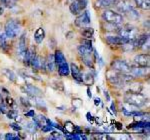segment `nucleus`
<instances>
[{
  "label": "nucleus",
  "instance_id": "obj_1",
  "mask_svg": "<svg viewBox=\"0 0 150 140\" xmlns=\"http://www.w3.org/2000/svg\"><path fill=\"white\" fill-rule=\"evenodd\" d=\"M124 102L139 108L146 104V97L140 92H129L128 91L124 95Z\"/></svg>",
  "mask_w": 150,
  "mask_h": 140
},
{
  "label": "nucleus",
  "instance_id": "obj_2",
  "mask_svg": "<svg viewBox=\"0 0 150 140\" xmlns=\"http://www.w3.org/2000/svg\"><path fill=\"white\" fill-rule=\"evenodd\" d=\"M106 79L111 85L116 87L121 88L123 86H126L124 82V73H120L113 69H108L106 71Z\"/></svg>",
  "mask_w": 150,
  "mask_h": 140
},
{
  "label": "nucleus",
  "instance_id": "obj_3",
  "mask_svg": "<svg viewBox=\"0 0 150 140\" xmlns=\"http://www.w3.org/2000/svg\"><path fill=\"white\" fill-rule=\"evenodd\" d=\"M20 23H19L18 20H15V19H9L5 23V26H4V33H5L6 37L8 38L17 37L19 33H20Z\"/></svg>",
  "mask_w": 150,
  "mask_h": 140
},
{
  "label": "nucleus",
  "instance_id": "obj_4",
  "mask_svg": "<svg viewBox=\"0 0 150 140\" xmlns=\"http://www.w3.org/2000/svg\"><path fill=\"white\" fill-rule=\"evenodd\" d=\"M102 19H103V21L116 24V25L122 24L123 20H124L122 14L118 13V12H116L114 10H111V9H106V10L103 11Z\"/></svg>",
  "mask_w": 150,
  "mask_h": 140
},
{
  "label": "nucleus",
  "instance_id": "obj_5",
  "mask_svg": "<svg viewBox=\"0 0 150 140\" xmlns=\"http://www.w3.org/2000/svg\"><path fill=\"white\" fill-rule=\"evenodd\" d=\"M117 31H118V35L122 36V37L126 38L128 40H133L138 35V29L136 27H134V26L129 25V24L125 25L122 28H119Z\"/></svg>",
  "mask_w": 150,
  "mask_h": 140
},
{
  "label": "nucleus",
  "instance_id": "obj_6",
  "mask_svg": "<svg viewBox=\"0 0 150 140\" xmlns=\"http://www.w3.org/2000/svg\"><path fill=\"white\" fill-rule=\"evenodd\" d=\"M111 69L115 70L117 72H120V73H130L131 66L125 60L115 59L111 62Z\"/></svg>",
  "mask_w": 150,
  "mask_h": 140
},
{
  "label": "nucleus",
  "instance_id": "obj_7",
  "mask_svg": "<svg viewBox=\"0 0 150 140\" xmlns=\"http://www.w3.org/2000/svg\"><path fill=\"white\" fill-rule=\"evenodd\" d=\"M88 5V0H74L69 5V10L73 15H78L86 9Z\"/></svg>",
  "mask_w": 150,
  "mask_h": 140
},
{
  "label": "nucleus",
  "instance_id": "obj_8",
  "mask_svg": "<svg viewBox=\"0 0 150 140\" xmlns=\"http://www.w3.org/2000/svg\"><path fill=\"white\" fill-rule=\"evenodd\" d=\"M91 22V17L89 14L88 10L82 11L80 14L77 15L76 19H75L74 23L77 27H84V26H88Z\"/></svg>",
  "mask_w": 150,
  "mask_h": 140
},
{
  "label": "nucleus",
  "instance_id": "obj_9",
  "mask_svg": "<svg viewBox=\"0 0 150 140\" xmlns=\"http://www.w3.org/2000/svg\"><path fill=\"white\" fill-rule=\"evenodd\" d=\"M21 90L23 91L24 93H26L29 97L33 98V97H42L43 96V92L41 89H39L36 86L32 85V84H26L21 87Z\"/></svg>",
  "mask_w": 150,
  "mask_h": 140
},
{
  "label": "nucleus",
  "instance_id": "obj_10",
  "mask_svg": "<svg viewBox=\"0 0 150 140\" xmlns=\"http://www.w3.org/2000/svg\"><path fill=\"white\" fill-rule=\"evenodd\" d=\"M149 62H150V56H149L148 53H145V54H138L134 57V59H133L134 66L143 67V68H149Z\"/></svg>",
  "mask_w": 150,
  "mask_h": 140
},
{
  "label": "nucleus",
  "instance_id": "obj_11",
  "mask_svg": "<svg viewBox=\"0 0 150 140\" xmlns=\"http://www.w3.org/2000/svg\"><path fill=\"white\" fill-rule=\"evenodd\" d=\"M115 5L117 6V9L119 10V12L126 14V15L132 10V9L135 8L130 0H118Z\"/></svg>",
  "mask_w": 150,
  "mask_h": 140
},
{
  "label": "nucleus",
  "instance_id": "obj_12",
  "mask_svg": "<svg viewBox=\"0 0 150 140\" xmlns=\"http://www.w3.org/2000/svg\"><path fill=\"white\" fill-rule=\"evenodd\" d=\"M30 66H32L33 71H39V70L46 71L45 70V59L42 58L40 55H35V57L31 61Z\"/></svg>",
  "mask_w": 150,
  "mask_h": 140
},
{
  "label": "nucleus",
  "instance_id": "obj_13",
  "mask_svg": "<svg viewBox=\"0 0 150 140\" xmlns=\"http://www.w3.org/2000/svg\"><path fill=\"white\" fill-rule=\"evenodd\" d=\"M105 40L109 45H123V44H125V43H127L128 41H130V40H128V39H126V38L122 37V36H119V35H117V36H112V35L106 36Z\"/></svg>",
  "mask_w": 150,
  "mask_h": 140
},
{
  "label": "nucleus",
  "instance_id": "obj_14",
  "mask_svg": "<svg viewBox=\"0 0 150 140\" xmlns=\"http://www.w3.org/2000/svg\"><path fill=\"white\" fill-rule=\"evenodd\" d=\"M147 41H149V34L145 33V34L137 35L136 37L133 39V44H134L135 49H140L146 44Z\"/></svg>",
  "mask_w": 150,
  "mask_h": 140
},
{
  "label": "nucleus",
  "instance_id": "obj_15",
  "mask_svg": "<svg viewBox=\"0 0 150 140\" xmlns=\"http://www.w3.org/2000/svg\"><path fill=\"white\" fill-rule=\"evenodd\" d=\"M70 67V73H71L72 77L75 81H77L78 83H81L82 82V77H83V73L81 72V70L79 69V67L77 66L76 64L71 63L69 65Z\"/></svg>",
  "mask_w": 150,
  "mask_h": 140
},
{
  "label": "nucleus",
  "instance_id": "obj_16",
  "mask_svg": "<svg viewBox=\"0 0 150 140\" xmlns=\"http://www.w3.org/2000/svg\"><path fill=\"white\" fill-rule=\"evenodd\" d=\"M118 0H96L95 7L98 9H106L111 6H114Z\"/></svg>",
  "mask_w": 150,
  "mask_h": 140
},
{
  "label": "nucleus",
  "instance_id": "obj_17",
  "mask_svg": "<svg viewBox=\"0 0 150 140\" xmlns=\"http://www.w3.org/2000/svg\"><path fill=\"white\" fill-rule=\"evenodd\" d=\"M55 68H56V63H55L54 54H49L45 59V70L48 72H53Z\"/></svg>",
  "mask_w": 150,
  "mask_h": 140
},
{
  "label": "nucleus",
  "instance_id": "obj_18",
  "mask_svg": "<svg viewBox=\"0 0 150 140\" xmlns=\"http://www.w3.org/2000/svg\"><path fill=\"white\" fill-rule=\"evenodd\" d=\"M57 67H58V73H59L60 76H68L70 74V67L66 60L60 62L59 64H57Z\"/></svg>",
  "mask_w": 150,
  "mask_h": 140
},
{
  "label": "nucleus",
  "instance_id": "obj_19",
  "mask_svg": "<svg viewBox=\"0 0 150 140\" xmlns=\"http://www.w3.org/2000/svg\"><path fill=\"white\" fill-rule=\"evenodd\" d=\"M25 33H23L22 35L20 36V39H19L18 42V46H17V52L20 56L23 57V55L25 54L26 50H27V47H26V37H25Z\"/></svg>",
  "mask_w": 150,
  "mask_h": 140
},
{
  "label": "nucleus",
  "instance_id": "obj_20",
  "mask_svg": "<svg viewBox=\"0 0 150 140\" xmlns=\"http://www.w3.org/2000/svg\"><path fill=\"white\" fill-rule=\"evenodd\" d=\"M35 49L33 50V48H30V49H27L25 52V54L23 55V61L25 66H30L31 61L33 60V58L35 57Z\"/></svg>",
  "mask_w": 150,
  "mask_h": 140
},
{
  "label": "nucleus",
  "instance_id": "obj_21",
  "mask_svg": "<svg viewBox=\"0 0 150 140\" xmlns=\"http://www.w3.org/2000/svg\"><path fill=\"white\" fill-rule=\"evenodd\" d=\"M147 69H148V68H143V67L134 66V67H131V69H130V73H131L134 77H142V76L146 75Z\"/></svg>",
  "mask_w": 150,
  "mask_h": 140
},
{
  "label": "nucleus",
  "instance_id": "obj_22",
  "mask_svg": "<svg viewBox=\"0 0 150 140\" xmlns=\"http://www.w3.org/2000/svg\"><path fill=\"white\" fill-rule=\"evenodd\" d=\"M82 57V61L83 63L86 65L88 68L94 69V62H95V59L92 57V53H88L86 55H83Z\"/></svg>",
  "mask_w": 150,
  "mask_h": 140
},
{
  "label": "nucleus",
  "instance_id": "obj_23",
  "mask_svg": "<svg viewBox=\"0 0 150 140\" xmlns=\"http://www.w3.org/2000/svg\"><path fill=\"white\" fill-rule=\"evenodd\" d=\"M128 129H133V128H149V120L147 121H135L128 125Z\"/></svg>",
  "mask_w": 150,
  "mask_h": 140
},
{
  "label": "nucleus",
  "instance_id": "obj_24",
  "mask_svg": "<svg viewBox=\"0 0 150 140\" xmlns=\"http://www.w3.org/2000/svg\"><path fill=\"white\" fill-rule=\"evenodd\" d=\"M44 38H45V31L42 27H39L34 33L35 42L37 43V44H40V43H42V41L44 40Z\"/></svg>",
  "mask_w": 150,
  "mask_h": 140
},
{
  "label": "nucleus",
  "instance_id": "obj_25",
  "mask_svg": "<svg viewBox=\"0 0 150 140\" xmlns=\"http://www.w3.org/2000/svg\"><path fill=\"white\" fill-rule=\"evenodd\" d=\"M81 35L82 37L86 38V39H91L94 35V29L92 27H88V26H84L81 27Z\"/></svg>",
  "mask_w": 150,
  "mask_h": 140
},
{
  "label": "nucleus",
  "instance_id": "obj_26",
  "mask_svg": "<svg viewBox=\"0 0 150 140\" xmlns=\"http://www.w3.org/2000/svg\"><path fill=\"white\" fill-rule=\"evenodd\" d=\"M75 128H76V125H74L71 121H66L63 127V132L66 135L73 134L75 133Z\"/></svg>",
  "mask_w": 150,
  "mask_h": 140
},
{
  "label": "nucleus",
  "instance_id": "obj_27",
  "mask_svg": "<svg viewBox=\"0 0 150 140\" xmlns=\"http://www.w3.org/2000/svg\"><path fill=\"white\" fill-rule=\"evenodd\" d=\"M135 6L141 8L142 10H149L150 8V0H134Z\"/></svg>",
  "mask_w": 150,
  "mask_h": 140
},
{
  "label": "nucleus",
  "instance_id": "obj_28",
  "mask_svg": "<svg viewBox=\"0 0 150 140\" xmlns=\"http://www.w3.org/2000/svg\"><path fill=\"white\" fill-rule=\"evenodd\" d=\"M82 83H84L87 86L93 85V83H94V76L90 73V72H87V73L83 74V77H82Z\"/></svg>",
  "mask_w": 150,
  "mask_h": 140
},
{
  "label": "nucleus",
  "instance_id": "obj_29",
  "mask_svg": "<svg viewBox=\"0 0 150 140\" xmlns=\"http://www.w3.org/2000/svg\"><path fill=\"white\" fill-rule=\"evenodd\" d=\"M32 120L36 123V125L38 126V128H41L43 125L46 124V118H45L44 115H38V116H33L32 117Z\"/></svg>",
  "mask_w": 150,
  "mask_h": 140
},
{
  "label": "nucleus",
  "instance_id": "obj_30",
  "mask_svg": "<svg viewBox=\"0 0 150 140\" xmlns=\"http://www.w3.org/2000/svg\"><path fill=\"white\" fill-rule=\"evenodd\" d=\"M3 74L7 77V79L8 80H10L11 82H16V80H17V76H16L15 72L12 71V70L10 69H3Z\"/></svg>",
  "mask_w": 150,
  "mask_h": 140
},
{
  "label": "nucleus",
  "instance_id": "obj_31",
  "mask_svg": "<svg viewBox=\"0 0 150 140\" xmlns=\"http://www.w3.org/2000/svg\"><path fill=\"white\" fill-rule=\"evenodd\" d=\"M37 128H38V126L36 125V123L33 121V120H32V121H29V122L26 123L25 130L28 132V133H31V134L35 133Z\"/></svg>",
  "mask_w": 150,
  "mask_h": 140
},
{
  "label": "nucleus",
  "instance_id": "obj_32",
  "mask_svg": "<svg viewBox=\"0 0 150 140\" xmlns=\"http://www.w3.org/2000/svg\"><path fill=\"white\" fill-rule=\"evenodd\" d=\"M102 28L104 30L106 31H115V30H118V25L116 24H113V23H109V22H106V21H103L102 23Z\"/></svg>",
  "mask_w": 150,
  "mask_h": 140
},
{
  "label": "nucleus",
  "instance_id": "obj_33",
  "mask_svg": "<svg viewBox=\"0 0 150 140\" xmlns=\"http://www.w3.org/2000/svg\"><path fill=\"white\" fill-rule=\"evenodd\" d=\"M129 85V92H140L142 90V84L141 83H134V82H131V83L128 84Z\"/></svg>",
  "mask_w": 150,
  "mask_h": 140
},
{
  "label": "nucleus",
  "instance_id": "obj_34",
  "mask_svg": "<svg viewBox=\"0 0 150 140\" xmlns=\"http://www.w3.org/2000/svg\"><path fill=\"white\" fill-rule=\"evenodd\" d=\"M54 59H55V63L57 64H59L60 62H62V61H65L66 60V58H65V56H64V54L62 53V51H60V50H56L54 53Z\"/></svg>",
  "mask_w": 150,
  "mask_h": 140
},
{
  "label": "nucleus",
  "instance_id": "obj_35",
  "mask_svg": "<svg viewBox=\"0 0 150 140\" xmlns=\"http://www.w3.org/2000/svg\"><path fill=\"white\" fill-rule=\"evenodd\" d=\"M16 2L17 0H0V3L1 5L7 7V8H12L16 5Z\"/></svg>",
  "mask_w": 150,
  "mask_h": 140
},
{
  "label": "nucleus",
  "instance_id": "obj_36",
  "mask_svg": "<svg viewBox=\"0 0 150 140\" xmlns=\"http://www.w3.org/2000/svg\"><path fill=\"white\" fill-rule=\"evenodd\" d=\"M17 115H18V111L16 109H14V108H10L6 113V116L8 119H15V118L17 117Z\"/></svg>",
  "mask_w": 150,
  "mask_h": 140
},
{
  "label": "nucleus",
  "instance_id": "obj_37",
  "mask_svg": "<svg viewBox=\"0 0 150 140\" xmlns=\"http://www.w3.org/2000/svg\"><path fill=\"white\" fill-rule=\"evenodd\" d=\"M5 103L6 105L8 106V107L10 108H14V109H16V106H17V103H16V101L13 99V98L9 97V96H7L5 98Z\"/></svg>",
  "mask_w": 150,
  "mask_h": 140
},
{
  "label": "nucleus",
  "instance_id": "obj_38",
  "mask_svg": "<svg viewBox=\"0 0 150 140\" xmlns=\"http://www.w3.org/2000/svg\"><path fill=\"white\" fill-rule=\"evenodd\" d=\"M77 50H78L79 54H80L81 56H83V55H86V54H88V53H92L93 49H88V48L82 46V45H79L78 48H77Z\"/></svg>",
  "mask_w": 150,
  "mask_h": 140
},
{
  "label": "nucleus",
  "instance_id": "obj_39",
  "mask_svg": "<svg viewBox=\"0 0 150 140\" xmlns=\"http://www.w3.org/2000/svg\"><path fill=\"white\" fill-rule=\"evenodd\" d=\"M80 45L82 46L88 48V49H93V46H92V41L90 39H86V38H83L80 42Z\"/></svg>",
  "mask_w": 150,
  "mask_h": 140
},
{
  "label": "nucleus",
  "instance_id": "obj_40",
  "mask_svg": "<svg viewBox=\"0 0 150 140\" xmlns=\"http://www.w3.org/2000/svg\"><path fill=\"white\" fill-rule=\"evenodd\" d=\"M71 103H72V106L74 107V109H79V108L82 107V105H83V102H82V100L80 98H74Z\"/></svg>",
  "mask_w": 150,
  "mask_h": 140
},
{
  "label": "nucleus",
  "instance_id": "obj_41",
  "mask_svg": "<svg viewBox=\"0 0 150 140\" xmlns=\"http://www.w3.org/2000/svg\"><path fill=\"white\" fill-rule=\"evenodd\" d=\"M8 110H9L8 106L6 105V103L3 102V100L0 101V113H2V114H6Z\"/></svg>",
  "mask_w": 150,
  "mask_h": 140
},
{
  "label": "nucleus",
  "instance_id": "obj_42",
  "mask_svg": "<svg viewBox=\"0 0 150 140\" xmlns=\"http://www.w3.org/2000/svg\"><path fill=\"white\" fill-rule=\"evenodd\" d=\"M52 86L54 87L55 89H57V90H59V91H62L63 90V83H62L61 81H54L53 82V84H52Z\"/></svg>",
  "mask_w": 150,
  "mask_h": 140
},
{
  "label": "nucleus",
  "instance_id": "obj_43",
  "mask_svg": "<svg viewBox=\"0 0 150 140\" xmlns=\"http://www.w3.org/2000/svg\"><path fill=\"white\" fill-rule=\"evenodd\" d=\"M20 99V104L23 106V107H30L31 106V103L29 102V100L28 99H26V98H24V97H20L19 98Z\"/></svg>",
  "mask_w": 150,
  "mask_h": 140
},
{
  "label": "nucleus",
  "instance_id": "obj_44",
  "mask_svg": "<svg viewBox=\"0 0 150 140\" xmlns=\"http://www.w3.org/2000/svg\"><path fill=\"white\" fill-rule=\"evenodd\" d=\"M10 127L14 130V131H20V130H22V127H21V125L19 124L18 122L10 123Z\"/></svg>",
  "mask_w": 150,
  "mask_h": 140
},
{
  "label": "nucleus",
  "instance_id": "obj_45",
  "mask_svg": "<svg viewBox=\"0 0 150 140\" xmlns=\"http://www.w3.org/2000/svg\"><path fill=\"white\" fill-rule=\"evenodd\" d=\"M5 139L6 140H19L20 137H19L18 135H13V133H6Z\"/></svg>",
  "mask_w": 150,
  "mask_h": 140
},
{
  "label": "nucleus",
  "instance_id": "obj_46",
  "mask_svg": "<svg viewBox=\"0 0 150 140\" xmlns=\"http://www.w3.org/2000/svg\"><path fill=\"white\" fill-rule=\"evenodd\" d=\"M51 136L53 137V139H63L65 137L62 135V133H59V132H56V131H51Z\"/></svg>",
  "mask_w": 150,
  "mask_h": 140
},
{
  "label": "nucleus",
  "instance_id": "obj_47",
  "mask_svg": "<svg viewBox=\"0 0 150 140\" xmlns=\"http://www.w3.org/2000/svg\"><path fill=\"white\" fill-rule=\"evenodd\" d=\"M53 128L54 127L51 126V125H48V124H45L43 125L42 127H41V129H42L43 132H50V131H53Z\"/></svg>",
  "mask_w": 150,
  "mask_h": 140
},
{
  "label": "nucleus",
  "instance_id": "obj_48",
  "mask_svg": "<svg viewBox=\"0 0 150 140\" xmlns=\"http://www.w3.org/2000/svg\"><path fill=\"white\" fill-rule=\"evenodd\" d=\"M24 115H25V117H33L35 115V112H34V110L31 109V110L27 111Z\"/></svg>",
  "mask_w": 150,
  "mask_h": 140
},
{
  "label": "nucleus",
  "instance_id": "obj_49",
  "mask_svg": "<svg viewBox=\"0 0 150 140\" xmlns=\"http://www.w3.org/2000/svg\"><path fill=\"white\" fill-rule=\"evenodd\" d=\"M94 104L96 106H102V102H101V99L99 97H96L94 99Z\"/></svg>",
  "mask_w": 150,
  "mask_h": 140
},
{
  "label": "nucleus",
  "instance_id": "obj_50",
  "mask_svg": "<svg viewBox=\"0 0 150 140\" xmlns=\"http://www.w3.org/2000/svg\"><path fill=\"white\" fill-rule=\"evenodd\" d=\"M86 116H87V120H88L89 122H93V120H94V117L92 116V114L91 113H87L86 114Z\"/></svg>",
  "mask_w": 150,
  "mask_h": 140
},
{
  "label": "nucleus",
  "instance_id": "obj_51",
  "mask_svg": "<svg viewBox=\"0 0 150 140\" xmlns=\"http://www.w3.org/2000/svg\"><path fill=\"white\" fill-rule=\"evenodd\" d=\"M103 93H104V96H105L106 101H107V102H109V101H110V96H109V94H108V92L106 90H104Z\"/></svg>",
  "mask_w": 150,
  "mask_h": 140
},
{
  "label": "nucleus",
  "instance_id": "obj_52",
  "mask_svg": "<svg viewBox=\"0 0 150 140\" xmlns=\"http://www.w3.org/2000/svg\"><path fill=\"white\" fill-rule=\"evenodd\" d=\"M111 110H112V112L114 113L115 115L117 114V111H116V107H115L114 103H111Z\"/></svg>",
  "mask_w": 150,
  "mask_h": 140
},
{
  "label": "nucleus",
  "instance_id": "obj_53",
  "mask_svg": "<svg viewBox=\"0 0 150 140\" xmlns=\"http://www.w3.org/2000/svg\"><path fill=\"white\" fill-rule=\"evenodd\" d=\"M87 95H88V97L89 98H91L92 97V93H91V90H90V88H87Z\"/></svg>",
  "mask_w": 150,
  "mask_h": 140
},
{
  "label": "nucleus",
  "instance_id": "obj_54",
  "mask_svg": "<svg viewBox=\"0 0 150 140\" xmlns=\"http://www.w3.org/2000/svg\"><path fill=\"white\" fill-rule=\"evenodd\" d=\"M98 62H99V64H100V66H103L104 65V62H103V59L101 58V57H98Z\"/></svg>",
  "mask_w": 150,
  "mask_h": 140
},
{
  "label": "nucleus",
  "instance_id": "obj_55",
  "mask_svg": "<svg viewBox=\"0 0 150 140\" xmlns=\"http://www.w3.org/2000/svg\"><path fill=\"white\" fill-rule=\"evenodd\" d=\"M1 91H3V92L5 93L6 95H9V91L7 90V89H5V88H4V87H1Z\"/></svg>",
  "mask_w": 150,
  "mask_h": 140
},
{
  "label": "nucleus",
  "instance_id": "obj_56",
  "mask_svg": "<svg viewBox=\"0 0 150 140\" xmlns=\"http://www.w3.org/2000/svg\"><path fill=\"white\" fill-rule=\"evenodd\" d=\"M2 14H3V8L0 6V15H2Z\"/></svg>",
  "mask_w": 150,
  "mask_h": 140
},
{
  "label": "nucleus",
  "instance_id": "obj_57",
  "mask_svg": "<svg viewBox=\"0 0 150 140\" xmlns=\"http://www.w3.org/2000/svg\"><path fill=\"white\" fill-rule=\"evenodd\" d=\"M1 100H3V98H2V94L0 93V101H1Z\"/></svg>",
  "mask_w": 150,
  "mask_h": 140
}]
</instances>
